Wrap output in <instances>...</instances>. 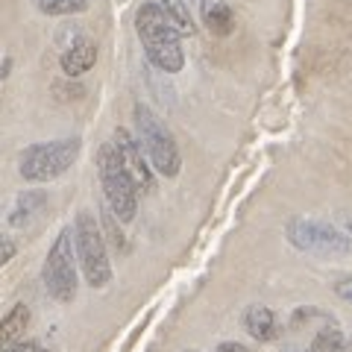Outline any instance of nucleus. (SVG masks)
<instances>
[{
	"mask_svg": "<svg viewBox=\"0 0 352 352\" xmlns=\"http://www.w3.org/2000/svg\"><path fill=\"white\" fill-rule=\"evenodd\" d=\"M135 32L141 38L150 65H156L162 74H179L185 68L182 53V32L168 18L159 3H141L135 12Z\"/></svg>",
	"mask_w": 352,
	"mask_h": 352,
	"instance_id": "1",
	"label": "nucleus"
},
{
	"mask_svg": "<svg viewBox=\"0 0 352 352\" xmlns=\"http://www.w3.org/2000/svg\"><path fill=\"white\" fill-rule=\"evenodd\" d=\"M97 170H100V182H103V194L106 203L112 208V214L120 223H132L138 212V185L129 176V170L124 168V159L112 144L100 147V156H97Z\"/></svg>",
	"mask_w": 352,
	"mask_h": 352,
	"instance_id": "2",
	"label": "nucleus"
},
{
	"mask_svg": "<svg viewBox=\"0 0 352 352\" xmlns=\"http://www.w3.org/2000/svg\"><path fill=\"white\" fill-rule=\"evenodd\" d=\"M311 352H346L344 332L335 326H326L323 332H317V338L311 340Z\"/></svg>",
	"mask_w": 352,
	"mask_h": 352,
	"instance_id": "15",
	"label": "nucleus"
},
{
	"mask_svg": "<svg viewBox=\"0 0 352 352\" xmlns=\"http://www.w3.org/2000/svg\"><path fill=\"white\" fill-rule=\"evenodd\" d=\"M217 352H250L244 344H235V340H223V344L217 346Z\"/></svg>",
	"mask_w": 352,
	"mask_h": 352,
	"instance_id": "20",
	"label": "nucleus"
},
{
	"mask_svg": "<svg viewBox=\"0 0 352 352\" xmlns=\"http://www.w3.org/2000/svg\"><path fill=\"white\" fill-rule=\"evenodd\" d=\"M44 206H47V194H44V191H38V188L21 191L15 197L12 208H9L6 223L12 226V229H27V226H32L44 214Z\"/></svg>",
	"mask_w": 352,
	"mask_h": 352,
	"instance_id": "9",
	"label": "nucleus"
},
{
	"mask_svg": "<svg viewBox=\"0 0 352 352\" xmlns=\"http://www.w3.org/2000/svg\"><path fill=\"white\" fill-rule=\"evenodd\" d=\"M3 352H47V349L41 344H36V340H18V344L3 346Z\"/></svg>",
	"mask_w": 352,
	"mask_h": 352,
	"instance_id": "17",
	"label": "nucleus"
},
{
	"mask_svg": "<svg viewBox=\"0 0 352 352\" xmlns=\"http://www.w3.org/2000/svg\"><path fill=\"white\" fill-rule=\"evenodd\" d=\"M159 6L168 12V18L176 24V30L182 32V36H191V32L197 30V24H194V18H191V9H188V3L185 0H159Z\"/></svg>",
	"mask_w": 352,
	"mask_h": 352,
	"instance_id": "13",
	"label": "nucleus"
},
{
	"mask_svg": "<svg viewBox=\"0 0 352 352\" xmlns=\"http://www.w3.org/2000/svg\"><path fill=\"white\" fill-rule=\"evenodd\" d=\"M135 132H138V141H141V147H144L153 168H156L162 176L179 173L182 159H179L176 138L170 135L168 124L144 103H135Z\"/></svg>",
	"mask_w": 352,
	"mask_h": 352,
	"instance_id": "4",
	"label": "nucleus"
},
{
	"mask_svg": "<svg viewBox=\"0 0 352 352\" xmlns=\"http://www.w3.org/2000/svg\"><path fill=\"white\" fill-rule=\"evenodd\" d=\"M285 235L302 252H317V256H346V252H352L349 235H344L332 223H323V220L294 217L285 229Z\"/></svg>",
	"mask_w": 352,
	"mask_h": 352,
	"instance_id": "7",
	"label": "nucleus"
},
{
	"mask_svg": "<svg viewBox=\"0 0 352 352\" xmlns=\"http://www.w3.org/2000/svg\"><path fill=\"white\" fill-rule=\"evenodd\" d=\"M80 147H82L80 135L32 144L21 153L18 173L24 176L27 182H50V179H56V176H62L65 170L74 168L76 156H80Z\"/></svg>",
	"mask_w": 352,
	"mask_h": 352,
	"instance_id": "3",
	"label": "nucleus"
},
{
	"mask_svg": "<svg viewBox=\"0 0 352 352\" xmlns=\"http://www.w3.org/2000/svg\"><path fill=\"white\" fill-rule=\"evenodd\" d=\"M15 256V244H12V241H9V238H3V241H0V261H9V258H12Z\"/></svg>",
	"mask_w": 352,
	"mask_h": 352,
	"instance_id": "19",
	"label": "nucleus"
},
{
	"mask_svg": "<svg viewBox=\"0 0 352 352\" xmlns=\"http://www.w3.org/2000/svg\"><path fill=\"white\" fill-rule=\"evenodd\" d=\"M74 250L76 241L71 235V229H62L59 238L53 241V247L44 258V288L50 291L53 300L71 302L76 296V264H74Z\"/></svg>",
	"mask_w": 352,
	"mask_h": 352,
	"instance_id": "6",
	"label": "nucleus"
},
{
	"mask_svg": "<svg viewBox=\"0 0 352 352\" xmlns=\"http://www.w3.org/2000/svg\"><path fill=\"white\" fill-rule=\"evenodd\" d=\"M27 323H30V308H27V305H15L12 311H9V314L3 317V329H0V338H3V346L15 344V338H18L21 332H24Z\"/></svg>",
	"mask_w": 352,
	"mask_h": 352,
	"instance_id": "14",
	"label": "nucleus"
},
{
	"mask_svg": "<svg viewBox=\"0 0 352 352\" xmlns=\"http://www.w3.org/2000/svg\"><path fill=\"white\" fill-rule=\"evenodd\" d=\"M185 352H197V349H185Z\"/></svg>",
	"mask_w": 352,
	"mask_h": 352,
	"instance_id": "22",
	"label": "nucleus"
},
{
	"mask_svg": "<svg viewBox=\"0 0 352 352\" xmlns=\"http://www.w3.org/2000/svg\"><path fill=\"white\" fill-rule=\"evenodd\" d=\"M244 326H247V332L256 338V340H273L276 338V317H273L270 308H264V305H250L247 308V314H244Z\"/></svg>",
	"mask_w": 352,
	"mask_h": 352,
	"instance_id": "11",
	"label": "nucleus"
},
{
	"mask_svg": "<svg viewBox=\"0 0 352 352\" xmlns=\"http://www.w3.org/2000/svg\"><path fill=\"white\" fill-rule=\"evenodd\" d=\"M203 18H206V27L214 32V36H229L235 30V15L223 0H214V3H206L203 6Z\"/></svg>",
	"mask_w": 352,
	"mask_h": 352,
	"instance_id": "12",
	"label": "nucleus"
},
{
	"mask_svg": "<svg viewBox=\"0 0 352 352\" xmlns=\"http://www.w3.org/2000/svg\"><path fill=\"white\" fill-rule=\"evenodd\" d=\"M115 147L120 153V159H124V168L129 170L132 179H135V185L150 191L153 188V173H150L147 162H144L147 153H144V147H141V141L126 129H115Z\"/></svg>",
	"mask_w": 352,
	"mask_h": 352,
	"instance_id": "8",
	"label": "nucleus"
},
{
	"mask_svg": "<svg viewBox=\"0 0 352 352\" xmlns=\"http://www.w3.org/2000/svg\"><path fill=\"white\" fill-rule=\"evenodd\" d=\"M91 0H36L38 12L44 15H76V12H85Z\"/></svg>",
	"mask_w": 352,
	"mask_h": 352,
	"instance_id": "16",
	"label": "nucleus"
},
{
	"mask_svg": "<svg viewBox=\"0 0 352 352\" xmlns=\"http://www.w3.org/2000/svg\"><path fill=\"white\" fill-rule=\"evenodd\" d=\"M74 241H76V258L85 273V282L91 288H106L112 282V264H109V252H106V241L103 232L97 226V220L80 212L74 223Z\"/></svg>",
	"mask_w": 352,
	"mask_h": 352,
	"instance_id": "5",
	"label": "nucleus"
},
{
	"mask_svg": "<svg viewBox=\"0 0 352 352\" xmlns=\"http://www.w3.org/2000/svg\"><path fill=\"white\" fill-rule=\"evenodd\" d=\"M335 294L340 296V300L352 302V276H344V279H338V282H335Z\"/></svg>",
	"mask_w": 352,
	"mask_h": 352,
	"instance_id": "18",
	"label": "nucleus"
},
{
	"mask_svg": "<svg viewBox=\"0 0 352 352\" xmlns=\"http://www.w3.org/2000/svg\"><path fill=\"white\" fill-rule=\"evenodd\" d=\"M344 229H346V232L352 235V214H344Z\"/></svg>",
	"mask_w": 352,
	"mask_h": 352,
	"instance_id": "21",
	"label": "nucleus"
},
{
	"mask_svg": "<svg viewBox=\"0 0 352 352\" xmlns=\"http://www.w3.org/2000/svg\"><path fill=\"white\" fill-rule=\"evenodd\" d=\"M97 62V44L91 38H80L74 41L68 50L62 53V71L68 76H82L94 68Z\"/></svg>",
	"mask_w": 352,
	"mask_h": 352,
	"instance_id": "10",
	"label": "nucleus"
}]
</instances>
